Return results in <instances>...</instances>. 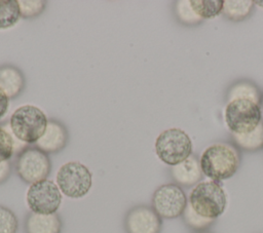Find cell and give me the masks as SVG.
Masks as SVG:
<instances>
[{"mask_svg":"<svg viewBox=\"0 0 263 233\" xmlns=\"http://www.w3.org/2000/svg\"><path fill=\"white\" fill-rule=\"evenodd\" d=\"M26 233H61L62 221L57 213L30 212L25 221Z\"/></svg>","mask_w":263,"mask_h":233,"instance_id":"cell-14","label":"cell"},{"mask_svg":"<svg viewBox=\"0 0 263 233\" xmlns=\"http://www.w3.org/2000/svg\"><path fill=\"white\" fill-rule=\"evenodd\" d=\"M197 233H210V232H205V231H200V232H197Z\"/></svg>","mask_w":263,"mask_h":233,"instance_id":"cell-29","label":"cell"},{"mask_svg":"<svg viewBox=\"0 0 263 233\" xmlns=\"http://www.w3.org/2000/svg\"><path fill=\"white\" fill-rule=\"evenodd\" d=\"M161 225V218L148 205L134 206L124 218L126 233H160Z\"/></svg>","mask_w":263,"mask_h":233,"instance_id":"cell-10","label":"cell"},{"mask_svg":"<svg viewBox=\"0 0 263 233\" xmlns=\"http://www.w3.org/2000/svg\"><path fill=\"white\" fill-rule=\"evenodd\" d=\"M255 4H258L259 6L263 7V1H255Z\"/></svg>","mask_w":263,"mask_h":233,"instance_id":"cell-27","label":"cell"},{"mask_svg":"<svg viewBox=\"0 0 263 233\" xmlns=\"http://www.w3.org/2000/svg\"><path fill=\"white\" fill-rule=\"evenodd\" d=\"M14 168L21 180L32 185L48 177L51 164L46 153L37 147H26L18 152Z\"/></svg>","mask_w":263,"mask_h":233,"instance_id":"cell-6","label":"cell"},{"mask_svg":"<svg viewBox=\"0 0 263 233\" xmlns=\"http://www.w3.org/2000/svg\"><path fill=\"white\" fill-rule=\"evenodd\" d=\"M25 86V78L20 69L12 65L0 66V89L8 99L16 98Z\"/></svg>","mask_w":263,"mask_h":233,"instance_id":"cell-15","label":"cell"},{"mask_svg":"<svg viewBox=\"0 0 263 233\" xmlns=\"http://www.w3.org/2000/svg\"><path fill=\"white\" fill-rule=\"evenodd\" d=\"M68 131L64 124L50 119L41 138L35 143L36 147L44 153H57L67 144Z\"/></svg>","mask_w":263,"mask_h":233,"instance_id":"cell-12","label":"cell"},{"mask_svg":"<svg viewBox=\"0 0 263 233\" xmlns=\"http://www.w3.org/2000/svg\"><path fill=\"white\" fill-rule=\"evenodd\" d=\"M231 143L239 150L256 152L263 149V120L251 132L245 134L231 133Z\"/></svg>","mask_w":263,"mask_h":233,"instance_id":"cell-17","label":"cell"},{"mask_svg":"<svg viewBox=\"0 0 263 233\" xmlns=\"http://www.w3.org/2000/svg\"><path fill=\"white\" fill-rule=\"evenodd\" d=\"M21 17L18 3L15 0H0V29L14 26Z\"/></svg>","mask_w":263,"mask_h":233,"instance_id":"cell-20","label":"cell"},{"mask_svg":"<svg viewBox=\"0 0 263 233\" xmlns=\"http://www.w3.org/2000/svg\"><path fill=\"white\" fill-rule=\"evenodd\" d=\"M255 7L252 0H224L222 14L233 23H239L251 16Z\"/></svg>","mask_w":263,"mask_h":233,"instance_id":"cell-16","label":"cell"},{"mask_svg":"<svg viewBox=\"0 0 263 233\" xmlns=\"http://www.w3.org/2000/svg\"><path fill=\"white\" fill-rule=\"evenodd\" d=\"M188 202L198 215L216 220L225 211L227 197L219 182L203 181L193 187Z\"/></svg>","mask_w":263,"mask_h":233,"instance_id":"cell-2","label":"cell"},{"mask_svg":"<svg viewBox=\"0 0 263 233\" xmlns=\"http://www.w3.org/2000/svg\"><path fill=\"white\" fill-rule=\"evenodd\" d=\"M91 172L85 165L77 161L65 163L57 173L59 189L70 198L85 196L91 187Z\"/></svg>","mask_w":263,"mask_h":233,"instance_id":"cell-7","label":"cell"},{"mask_svg":"<svg viewBox=\"0 0 263 233\" xmlns=\"http://www.w3.org/2000/svg\"><path fill=\"white\" fill-rule=\"evenodd\" d=\"M26 199L32 212L51 215L61 205L62 193L55 183L45 179L30 185Z\"/></svg>","mask_w":263,"mask_h":233,"instance_id":"cell-8","label":"cell"},{"mask_svg":"<svg viewBox=\"0 0 263 233\" xmlns=\"http://www.w3.org/2000/svg\"><path fill=\"white\" fill-rule=\"evenodd\" d=\"M224 120L231 133H249L262 121L261 106L245 99L232 101L226 104Z\"/></svg>","mask_w":263,"mask_h":233,"instance_id":"cell-5","label":"cell"},{"mask_svg":"<svg viewBox=\"0 0 263 233\" xmlns=\"http://www.w3.org/2000/svg\"><path fill=\"white\" fill-rule=\"evenodd\" d=\"M202 173L211 181L232 178L240 164V150L232 143H215L205 148L199 158Z\"/></svg>","mask_w":263,"mask_h":233,"instance_id":"cell-1","label":"cell"},{"mask_svg":"<svg viewBox=\"0 0 263 233\" xmlns=\"http://www.w3.org/2000/svg\"><path fill=\"white\" fill-rule=\"evenodd\" d=\"M21 16L30 18L39 15L45 8V1L43 0H21L17 1Z\"/></svg>","mask_w":263,"mask_h":233,"instance_id":"cell-23","label":"cell"},{"mask_svg":"<svg viewBox=\"0 0 263 233\" xmlns=\"http://www.w3.org/2000/svg\"><path fill=\"white\" fill-rule=\"evenodd\" d=\"M262 95L261 89L254 81L242 78L235 80L228 86L225 92V102L228 104L235 100L245 99L261 106Z\"/></svg>","mask_w":263,"mask_h":233,"instance_id":"cell-13","label":"cell"},{"mask_svg":"<svg viewBox=\"0 0 263 233\" xmlns=\"http://www.w3.org/2000/svg\"><path fill=\"white\" fill-rule=\"evenodd\" d=\"M155 152L163 163L174 166L192 154V142L184 130L176 127L168 128L157 137Z\"/></svg>","mask_w":263,"mask_h":233,"instance_id":"cell-4","label":"cell"},{"mask_svg":"<svg viewBox=\"0 0 263 233\" xmlns=\"http://www.w3.org/2000/svg\"><path fill=\"white\" fill-rule=\"evenodd\" d=\"M17 227L18 222L14 212L0 205V233H16Z\"/></svg>","mask_w":263,"mask_h":233,"instance_id":"cell-22","label":"cell"},{"mask_svg":"<svg viewBox=\"0 0 263 233\" xmlns=\"http://www.w3.org/2000/svg\"><path fill=\"white\" fill-rule=\"evenodd\" d=\"M11 172V164L8 161L0 162V184L4 183Z\"/></svg>","mask_w":263,"mask_h":233,"instance_id":"cell-25","label":"cell"},{"mask_svg":"<svg viewBox=\"0 0 263 233\" xmlns=\"http://www.w3.org/2000/svg\"><path fill=\"white\" fill-rule=\"evenodd\" d=\"M8 96L0 89V119L5 115L8 109Z\"/></svg>","mask_w":263,"mask_h":233,"instance_id":"cell-26","label":"cell"},{"mask_svg":"<svg viewBox=\"0 0 263 233\" xmlns=\"http://www.w3.org/2000/svg\"><path fill=\"white\" fill-rule=\"evenodd\" d=\"M261 107H262V109H263V95H262V102H261Z\"/></svg>","mask_w":263,"mask_h":233,"instance_id":"cell-28","label":"cell"},{"mask_svg":"<svg viewBox=\"0 0 263 233\" xmlns=\"http://www.w3.org/2000/svg\"><path fill=\"white\" fill-rule=\"evenodd\" d=\"M170 173L175 184L180 187H192L197 185L202 179L199 159L196 155L191 154L184 161L171 166Z\"/></svg>","mask_w":263,"mask_h":233,"instance_id":"cell-11","label":"cell"},{"mask_svg":"<svg viewBox=\"0 0 263 233\" xmlns=\"http://www.w3.org/2000/svg\"><path fill=\"white\" fill-rule=\"evenodd\" d=\"M14 152V141L10 133L0 127V162L8 161Z\"/></svg>","mask_w":263,"mask_h":233,"instance_id":"cell-24","label":"cell"},{"mask_svg":"<svg viewBox=\"0 0 263 233\" xmlns=\"http://www.w3.org/2000/svg\"><path fill=\"white\" fill-rule=\"evenodd\" d=\"M190 4L202 20L214 18L222 13L223 0H190Z\"/></svg>","mask_w":263,"mask_h":233,"instance_id":"cell-19","label":"cell"},{"mask_svg":"<svg viewBox=\"0 0 263 233\" xmlns=\"http://www.w3.org/2000/svg\"><path fill=\"white\" fill-rule=\"evenodd\" d=\"M174 15L178 23L187 27L198 26L203 22V20L193 10L190 0L176 1L174 3Z\"/></svg>","mask_w":263,"mask_h":233,"instance_id":"cell-18","label":"cell"},{"mask_svg":"<svg viewBox=\"0 0 263 233\" xmlns=\"http://www.w3.org/2000/svg\"><path fill=\"white\" fill-rule=\"evenodd\" d=\"M182 219L184 223L186 224L187 227L195 230V231H204L209 227L212 226V224L215 222V220L204 218L200 215H198L190 205L188 202L183 213H182Z\"/></svg>","mask_w":263,"mask_h":233,"instance_id":"cell-21","label":"cell"},{"mask_svg":"<svg viewBox=\"0 0 263 233\" xmlns=\"http://www.w3.org/2000/svg\"><path fill=\"white\" fill-rule=\"evenodd\" d=\"M187 203L185 192L174 183L159 186L152 196V208L161 219H176L182 216Z\"/></svg>","mask_w":263,"mask_h":233,"instance_id":"cell-9","label":"cell"},{"mask_svg":"<svg viewBox=\"0 0 263 233\" xmlns=\"http://www.w3.org/2000/svg\"><path fill=\"white\" fill-rule=\"evenodd\" d=\"M47 117L39 108L26 105L17 108L10 117V129L13 135L23 143L35 144L43 134Z\"/></svg>","mask_w":263,"mask_h":233,"instance_id":"cell-3","label":"cell"}]
</instances>
